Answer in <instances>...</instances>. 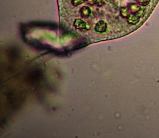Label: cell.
I'll return each instance as SVG.
<instances>
[{
    "label": "cell",
    "mask_w": 159,
    "mask_h": 138,
    "mask_svg": "<svg viewBox=\"0 0 159 138\" xmlns=\"http://www.w3.org/2000/svg\"><path fill=\"white\" fill-rule=\"evenodd\" d=\"M107 29V25L104 21H99L96 23L95 26V31L98 33H103L106 32Z\"/></svg>",
    "instance_id": "1"
},
{
    "label": "cell",
    "mask_w": 159,
    "mask_h": 138,
    "mask_svg": "<svg viewBox=\"0 0 159 138\" xmlns=\"http://www.w3.org/2000/svg\"><path fill=\"white\" fill-rule=\"evenodd\" d=\"M74 27L80 31H84L87 29V24L82 19H76L74 22Z\"/></svg>",
    "instance_id": "2"
},
{
    "label": "cell",
    "mask_w": 159,
    "mask_h": 138,
    "mask_svg": "<svg viewBox=\"0 0 159 138\" xmlns=\"http://www.w3.org/2000/svg\"><path fill=\"white\" fill-rule=\"evenodd\" d=\"M140 18L141 15L138 14V13H131L130 14V16L127 17V22L129 24L135 25L139 21V20H140Z\"/></svg>",
    "instance_id": "3"
},
{
    "label": "cell",
    "mask_w": 159,
    "mask_h": 138,
    "mask_svg": "<svg viewBox=\"0 0 159 138\" xmlns=\"http://www.w3.org/2000/svg\"><path fill=\"white\" fill-rule=\"evenodd\" d=\"M92 13L90 8L88 6H83L80 9V16L82 18H88Z\"/></svg>",
    "instance_id": "4"
},
{
    "label": "cell",
    "mask_w": 159,
    "mask_h": 138,
    "mask_svg": "<svg viewBox=\"0 0 159 138\" xmlns=\"http://www.w3.org/2000/svg\"><path fill=\"white\" fill-rule=\"evenodd\" d=\"M150 2L151 0H138L139 4L142 6H147Z\"/></svg>",
    "instance_id": "5"
}]
</instances>
